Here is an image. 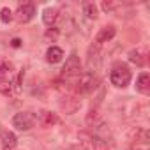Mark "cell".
Returning <instances> with one entry per match:
<instances>
[{
  "label": "cell",
  "instance_id": "obj_1",
  "mask_svg": "<svg viewBox=\"0 0 150 150\" xmlns=\"http://www.w3.org/2000/svg\"><path fill=\"white\" fill-rule=\"evenodd\" d=\"M81 74V62L80 57L76 53H72L71 57H67L64 67H62V80H72V78H78Z\"/></svg>",
  "mask_w": 150,
  "mask_h": 150
},
{
  "label": "cell",
  "instance_id": "obj_2",
  "mask_svg": "<svg viewBox=\"0 0 150 150\" xmlns=\"http://www.w3.org/2000/svg\"><path fill=\"white\" fill-rule=\"evenodd\" d=\"M110 80H111V85H115L117 88H125L131 83V71H129V67L124 65V64L115 65L111 74H110Z\"/></svg>",
  "mask_w": 150,
  "mask_h": 150
},
{
  "label": "cell",
  "instance_id": "obj_3",
  "mask_svg": "<svg viewBox=\"0 0 150 150\" xmlns=\"http://www.w3.org/2000/svg\"><path fill=\"white\" fill-rule=\"evenodd\" d=\"M74 87H76V92L80 94H87V92H92L96 87H97V78H96V72H81L78 76V81L74 83Z\"/></svg>",
  "mask_w": 150,
  "mask_h": 150
},
{
  "label": "cell",
  "instance_id": "obj_4",
  "mask_svg": "<svg viewBox=\"0 0 150 150\" xmlns=\"http://www.w3.org/2000/svg\"><path fill=\"white\" fill-rule=\"evenodd\" d=\"M35 122L37 118L30 111H20L13 117V127H16L18 131H30L35 125Z\"/></svg>",
  "mask_w": 150,
  "mask_h": 150
},
{
  "label": "cell",
  "instance_id": "obj_5",
  "mask_svg": "<svg viewBox=\"0 0 150 150\" xmlns=\"http://www.w3.org/2000/svg\"><path fill=\"white\" fill-rule=\"evenodd\" d=\"M35 16V6L32 2H25V4H20L18 11L14 13V18L18 23H28L32 18Z\"/></svg>",
  "mask_w": 150,
  "mask_h": 150
},
{
  "label": "cell",
  "instance_id": "obj_6",
  "mask_svg": "<svg viewBox=\"0 0 150 150\" xmlns=\"http://www.w3.org/2000/svg\"><path fill=\"white\" fill-rule=\"evenodd\" d=\"M81 106V101L76 96H64L60 99V108L67 113V115H74Z\"/></svg>",
  "mask_w": 150,
  "mask_h": 150
},
{
  "label": "cell",
  "instance_id": "obj_7",
  "mask_svg": "<svg viewBox=\"0 0 150 150\" xmlns=\"http://www.w3.org/2000/svg\"><path fill=\"white\" fill-rule=\"evenodd\" d=\"M87 65H88V72H96L101 65V50H99V44L96 46H90L88 48V55H87Z\"/></svg>",
  "mask_w": 150,
  "mask_h": 150
},
{
  "label": "cell",
  "instance_id": "obj_8",
  "mask_svg": "<svg viewBox=\"0 0 150 150\" xmlns=\"http://www.w3.org/2000/svg\"><path fill=\"white\" fill-rule=\"evenodd\" d=\"M117 35V28L113 27V25H106V27H103L101 30H99V34H97V37H96V44H104V42H110L113 37Z\"/></svg>",
  "mask_w": 150,
  "mask_h": 150
},
{
  "label": "cell",
  "instance_id": "obj_9",
  "mask_svg": "<svg viewBox=\"0 0 150 150\" xmlns=\"http://www.w3.org/2000/svg\"><path fill=\"white\" fill-rule=\"evenodd\" d=\"M0 143H2L4 150H14L16 145H18V138L11 131H2L0 132Z\"/></svg>",
  "mask_w": 150,
  "mask_h": 150
},
{
  "label": "cell",
  "instance_id": "obj_10",
  "mask_svg": "<svg viewBox=\"0 0 150 150\" xmlns=\"http://www.w3.org/2000/svg\"><path fill=\"white\" fill-rule=\"evenodd\" d=\"M35 118H37V122H39L42 127H51V125H55V124L58 122V117H57V113H53V111H48V110H42V111H39V115H37Z\"/></svg>",
  "mask_w": 150,
  "mask_h": 150
},
{
  "label": "cell",
  "instance_id": "obj_11",
  "mask_svg": "<svg viewBox=\"0 0 150 150\" xmlns=\"http://www.w3.org/2000/svg\"><path fill=\"white\" fill-rule=\"evenodd\" d=\"M64 58V50L58 46H50L46 51V62L48 64H58Z\"/></svg>",
  "mask_w": 150,
  "mask_h": 150
},
{
  "label": "cell",
  "instance_id": "obj_12",
  "mask_svg": "<svg viewBox=\"0 0 150 150\" xmlns=\"http://www.w3.org/2000/svg\"><path fill=\"white\" fill-rule=\"evenodd\" d=\"M136 90L141 94H148L150 92V74L148 72H141L138 80H136Z\"/></svg>",
  "mask_w": 150,
  "mask_h": 150
},
{
  "label": "cell",
  "instance_id": "obj_13",
  "mask_svg": "<svg viewBox=\"0 0 150 150\" xmlns=\"http://www.w3.org/2000/svg\"><path fill=\"white\" fill-rule=\"evenodd\" d=\"M57 20H58V11H57L55 7H48V9H44V13H42V21H44L46 27L51 28V27L57 23Z\"/></svg>",
  "mask_w": 150,
  "mask_h": 150
},
{
  "label": "cell",
  "instance_id": "obj_14",
  "mask_svg": "<svg viewBox=\"0 0 150 150\" xmlns=\"http://www.w3.org/2000/svg\"><path fill=\"white\" fill-rule=\"evenodd\" d=\"M129 62H132V64H136V65H143L145 64V58H143V51L139 50V48H136V50H131L129 51Z\"/></svg>",
  "mask_w": 150,
  "mask_h": 150
},
{
  "label": "cell",
  "instance_id": "obj_15",
  "mask_svg": "<svg viewBox=\"0 0 150 150\" xmlns=\"http://www.w3.org/2000/svg\"><path fill=\"white\" fill-rule=\"evenodd\" d=\"M0 94L2 96H11L13 94V81L9 78L0 76Z\"/></svg>",
  "mask_w": 150,
  "mask_h": 150
},
{
  "label": "cell",
  "instance_id": "obj_16",
  "mask_svg": "<svg viewBox=\"0 0 150 150\" xmlns=\"http://www.w3.org/2000/svg\"><path fill=\"white\" fill-rule=\"evenodd\" d=\"M83 14L88 18V20H96L97 18V6L96 4H85L83 6Z\"/></svg>",
  "mask_w": 150,
  "mask_h": 150
},
{
  "label": "cell",
  "instance_id": "obj_17",
  "mask_svg": "<svg viewBox=\"0 0 150 150\" xmlns=\"http://www.w3.org/2000/svg\"><path fill=\"white\" fill-rule=\"evenodd\" d=\"M78 139H80V143H81V146H83L85 150L90 148V145H92V134L81 131V132H78Z\"/></svg>",
  "mask_w": 150,
  "mask_h": 150
},
{
  "label": "cell",
  "instance_id": "obj_18",
  "mask_svg": "<svg viewBox=\"0 0 150 150\" xmlns=\"http://www.w3.org/2000/svg\"><path fill=\"white\" fill-rule=\"evenodd\" d=\"M92 150H108V145L103 138L99 136H92V145H90Z\"/></svg>",
  "mask_w": 150,
  "mask_h": 150
},
{
  "label": "cell",
  "instance_id": "obj_19",
  "mask_svg": "<svg viewBox=\"0 0 150 150\" xmlns=\"http://www.w3.org/2000/svg\"><path fill=\"white\" fill-rule=\"evenodd\" d=\"M13 18H14V13L9 7H2V11H0V21L7 25V23L13 21Z\"/></svg>",
  "mask_w": 150,
  "mask_h": 150
},
{
  "label": "cell",
  "instance_id": "obj_20",
  "mask_svg": "<svg viewBox=\"0 0 150 150\" xmlns=\"http://www.w3.org/2000/svg\"><path fill=\"white\" fill-rule=\"evenodd\" d=\"M97 120H99V110H97V108H90V111H88V115H87V118H85L87 125H96Z\"/></svg>",
  "mask_w": 150,
  "mask_h": 150
},
{
  "label": "cell",
  "instance_id": "obj_21",
  "mask_svg": "<svg viewBox=\"0 0 150 150\" xmlns=\"http://www.w3.org/2000/svg\"><path fill=\"white\" fill-rule=\"evenodd\" d=\"M58 35H60V30L51 27V28H48V30H46V34H44V41H46V42H50V41H51V42H55Z\"/></svg>",
  "mask_w": 150,
  "mask_h": 150
},
{
  "label": "cell",
  "instance_id": "obj_22",
  "mask_svg": "<svg viewBox=\"0 0 150 150\" xmlns=\"http://www.w3.org/2000/svg\"><path fill=\"white\" fill-rule=\"evenodd\" d=\"M9 71H13V64L9 60H2V62H0V74L9 72Z\"/></svg>",
  "mask_w": 150,
  "mask_h": 150
},
{
  "label": "cell",
  "instance_id": "obj_23",
  "mask_svg": "<svg viewBox=\"0 0 150 150\" xmlns=\"http://www.w3.org/2000/svg\"><path fill=\"white\" fill-rule=\"evenodd\" d=\"M101 7H103L106 13H111V11H115V9H117V4H115V2H103V4H101Z\"/></svg>",
  "mask_w": 150,
  "mask_h": 150
},
{
  "label": "cell",
  "instance_id": "obj_24",
  "mask_svg": "<svg viewBox=\"0 0 150 150\" xmlns=\"http://www.w3.org/2000/svg\"><path fill=\"white\" fill-rule=\"evenodd\" d=\"M132 150H148V143H134Z\"/></svg>",
  "mask_w": 150,
  "mask_h": 150
},
{
  "label": "cell",
  "instance_id": "obj_25",
  "mask_svg": "<svg viewBox=\"0 0 150 150\" xmlns=\"http://www.w3.org/2000/svg\"><path fill=\"white\" fill-rule=\"evenodd\" d=\"M21 78H23V72H20V74H18V78H16V92L21 90V85H20V83H21Z\"/></svg>",
  "mask_w": 150,
  "mask_h": 150
},
{
  "label": "cell",
  "instance_id": "obj_26",
  "mask_svg": "<svg viewBox=\"0 0 150 150\" xmlns=\"http://www.w3.org/2000/svg\"><path fill=\"white\" fill-rule=\"evenodd\" d=\"M11 46H13V48H20V46H21V39H18V37L11 39Z\"/></svg>",
  "mask_w": 150,
  "mask_h": 150
}]
</instances>
